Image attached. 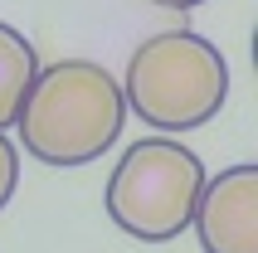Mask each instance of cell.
<instances>
[{"label": "cell", "instance_id": "1", "mask_svg": "<svg viewBox=\"0 0 258 253\" xmlns=\"http://www.w3.org/2000/svg\"><path fill=\"white\" fill-rule=\"evenodd\" d=\"M25 151L44 166H88L117 146L127 126L122 83L93 58H58L34 73L15 117Z\"/></svg>", "mask_w": 258, "mask_h": 253}, {"label": "cell", "instance_id": "2", "mask_svg": "<svg viewBox=\"0 0 258 253\" xmlns=\"http://www.w3.org/2000/svg\"><path fill=\"white\" fill-rule=\"evenodd\" d=\"M122 102L156 132H195L229 102V64L195 29H161L137 44Z\"/></svg>", "mask_w": 258, "mask_h": 253}, {"label": "cell", "instance_id": "3", "mask_svg": "<svg viewBox=\"0 0 258 253\" xmlns=\"http://www.w3.org/2000/svg\"><path fill=\"white\" fill-rule=\"evenodd\" d=\"M205 161L171 137H151L122 151L107 180V219L137 243H171L195 219L205 190Z\"/></svg>", "mask_w": 258, "mask_h": 253}, {"label": "cell", "instance_id": "4", "mask_svg": "<svg viewBox=\"0 0 258 253\" xmlns=\"http://www.w3.org/2000/svg\"><path fill=\"white\" fill-rule=\"evenodd\" d=\"M195 234L205 253H258V166L219 170L215 180H205L200 205H195Z\"/></svg>", "mask_w": 258, "mask_h": 253}, {"label": "cell", "instance_id": "5", "mask_svg": "<svg viewBox=\"0 0 258 253\" xmlns=\"http://www.w3.org/2000/svg\"><path fill=\"white\" fill-rule=\"evenodd\" d=\"M39 73V58H34V44L20 34L15 25L0 20V132L15 126L20 107H25V93Z\"/></svg>", "mask_w": 258, "mask_h": 253}, {"label": "cell", "instance_id": "6", "mask_svg": "<svg viewBox=\"0 0 258 253\" xmlns=\"http://www.w3.org/2000/svg\"><path fill=\"white\" fill-rule=\"evenodd\" d=\"M15 185H20V151H15V141L0 132V210L15 200Z\"/></svg>", "mask_w": 258, "mask_h": 253}, {"label": "cell", "instance_id": "7", "mask_svg": "<svg viewBox=\"0 0 258 253\" xmlns=\"http://www.w3.org/2000/svg\"><path fill=\"white\" fill-rule=\"evenodd\" d=\"M146 5H161V10H195L205 0H146Z\"/></svg>", "mask_w": 258, "mask_h": 253}]
</instances>
